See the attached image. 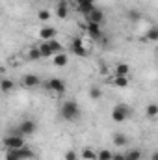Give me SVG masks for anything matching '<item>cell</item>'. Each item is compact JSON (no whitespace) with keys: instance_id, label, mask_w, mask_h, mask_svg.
<instances>
[{"instance_id":"8992f818","label":"cell","mask_w":158,"mask_h":160,"mask_svg":"<svg viewBox=\"0 0 158 160\" xmlns=\"http://www.w3.org/2000/svg\"><path fill=\"white\" fill-rule=\"evenodd\" d=\"M36 130H37V125H36V121L24 119L21 125H19V128H17V134H21L22 138H26V136H32V134H36Z\"/></svg>"},{"instance_id":"6da1fadb","label":"cell","mask_w":158,"mask_h":160,"mask_svg":"<svg viewBox=\"0 0 158 160\" xmlns=\"http://www.w3.org/2000/svg\"><path fill=\"white\" fill-rule=\"evenodd\" d=\"M60 116L63 118L65 121H77L80 118V106L77 101H73V99H69V101H65L62 106H60Z\"/></svg>"},{"instance_id":"52a82bcc","label":"cell","mask_w":158,"mask_h":160,"mask_svg":"<svg viewBox=\"0 0 158 160\" xmlns=\"http://www.w3.org/2000/svg\"><path fill=\"white\" fill-rule=\"evenodd\" d=\"M86 17V21H87V24H102L104 22V11L101 9V8H93L89 13H86L84 15Z\"/></svg>"},{"instance_id":"277c9868","label":"cell","mask_w":158,"mask_h":160,"mask_svg":"<svg viewBox=\"0 0 158 160\" xmlns=\"http://www.w3.org/2000/svg\"><path fill=\"white\" fill-rule=\"evenodd\" d=\"M4 147L7 149V151H13V149H21V147H24V138L21 136V134H7L6 138H4Z\"/></svg>"},{"instance_id":"f546056e","label":"cell","mask_w":158,"mask_h":160,"mask_svg":"<svg viewBox=\"0 0 158 160\" xmlns=\"http://www.w3.org/2000/svg\"><path fill=\"white\" fill-rule=\"evenodd\" d=\"M6 160H19V157H17L13 151H7V153H6Z\"/></svg>"},{"instance_id":"e0dca14e","label":"cell","mask_w":158,"mask_h":160,"mask_svg":"<svg viewBox=\"0 0 158 160\" xmlns=\"http://www.w3.org/2000/svg\"><path fill=\"white\" fill-rule=\"evenodd\" d=\"M116 75H117V77H128V75H130L128 63H125V62L117 63V65H116Z\"/></svg>"},{"instance_id":"9a60e30c","label":"cell","mask_w":158,"mask_h":160,"mask_svg":"<svg viewBox=\"0 0 158 160\" xmlns=\"http://www.w3.org/2000/svg\"><path fill=\"white\" fill-rule=\"evenodd\" d=\"M15 89V82L9 78H0V91L4 93V95H9L11 91Z\"/></svg>"},{"instance_id":"d4e9b609","label":"cell","mask_w":158,"mask_h":160,"mask_svg":"<svg viewBox=\"0 0 158 160\" xmlns=\"http://www.w3.org/2000/svg\"><path fill=\"white\" fill-rule=\"evenodd\" d=\"M82 158L84 160H95V155H97V151H93V149H89V147H86V149H82Z\"/></svg>"},{"instance_id":"3957f363","label":"cell","mask_w":158,"mask_h":160,"mask_svg":"<svg viewBox=\"0 0 158 160\" xmlns=\"http://www.w3.org/2000/svg\"><path fill=\"white\" fill-rule=\"evenodd\" d=\"M130 116H132V108L126 106V104H117L112 110V119L116 121V123H123V121L128 119Z\"/></svg>"},{"instance_id":"f1b7e54d","label":"cell","mask_w":158,"mask_h":160,"mask_svg":"<svg viewBox=\"0 0 158 160\" xmlns=\"http://www.w3.org/2000/svg\"><path fill=\"white\" fill-rule=\"evenodd\" d=\"M65 160H78V155L75 151H67L65 153Z\"/></svg>"},{"instance_id":"8fae6325","label":"cell","mask_w":158,"mask_h":160,"mask_svg":"<svg viewBox=\"0 0 158 160\" xmlns=\"http://www.w3.org/2000/svg\"><path fill=\"white\" fill-rule=\"evenodd\" d=\"M56 36H58V30H56L54 26H45V28H41L39 30V38L43 41L56 39Z\"/></svg>"},{"instance_id":"7c38bea8","label":"cell","mask_w":158,"mask_h":160,"mask_svg":"<svg viewBox=\"0 0 158 160\" xmlns=\"http://www.w3.org/2000/svg\"><path fill=\"white\" fill-rule=\"evenodd\" d=\"M56 17L60 19H67L69 17V2L67 0H60L56 6Z\"/></svg>"},{"instance_id":"30bf717a","label":"cell","mask_w":158,"mask_h":160,"mask_svg":"<svg viewBox=\"0 0 158 160\" xmlns=\"http://www.w3.org/2000/svg\"><path fill=\"white\" fill-rule=\"evenodd\" d=\"M39 84H41V78L37 77V75L28 73V75L22 77V86H24V88H30V89H32V88H37Z\"/></svg>"},{"instance_id":"cb8c5ba5","label":"cell","mask_w":158,"mask_h":160,"mask_svg":"<svg viewBox=\"0 0 158 160\" xmlns=\"http://www.w3.org/2000/svg\"><path fill=\"white\" fill-rule=\"evenodd\" d=\"M26 54H28V58H30V60H34V62H36V60H41V52H39V48H37V47H30Z\"/></svg>"},{"instance_id":"7402d4cb","label":"cell","mask_w":158,"mask_h":160,"mask_svg":"<svg viewBox=\"0 0 158 160\" xmlns=\"http://www.w3.org/2000/svg\"><path fill=\"white\" fill-rule=\"evenodd\" d=\"M128 84H130V80L128 77H114V86H117V88H128Z\"/></svg>"},{"instance_id":"9c48e42d","label":"cell","mask_w":158,"mask_h":160,"mask_svg":"<svg viewBox=\"0 0 158 160\" xmlns=\"http://www.w3.org/2000/svg\"><path fill=\"white\" fill-rule=\"evenodd\" d=\"M75 6L82 15H86L95 8V0H75Z\"/></svg>"},{"instance_id":"44dd1931","label":"cell","mask_w":158,"mask_h":160,"mask_svg":"<svg viewBox=\"0 0 158 160\" xmlns=\"http://www.w3.org/2000/svg\"><path fill=\"white\" fill-rule=\"evenodd\" d=\"M87 95H89V99L99 101V99L102 97V91H101V88H99V86H91V88H89V91H87Z\"/></svg>"},{"instance_id":"ba28073f","label":"cell","mask_w":158,"mask_h":160,"mask_svg":"<svg viewBox=\"0 0 158 160\" xmlns=\"http://www.w3.org/2000/svg\"><path fill=\"white\" fill-rule=\"evenodd\" d=\"M71 52H73L75 56H80V58H84V56H87V54H89L87 45L84 43L82 38H77V39L71 43Z\"/></svg>"},{"instance_id":"603a6c76","label":"cell","mask_w":158,"mask_h":160,"mask_svg":"<svg viewBox=\"0 0 158 160\" xmlns=\"http://www.w3.org/2000/svg\"><path fill=\"white\" fill-rule=\"evenodd\" d=\"M112 151H108V149H101V151H97V155H95V160H112Z\"/></svg>"},{"instance_id":"4fadbf2b","label":"cell","mask_w":158,"mask_h":160,"mask_svg":"<svg viewBox=\"0 0 158 160\" xmlns=\"http://www.w3.org/2000/svg\"><path fill=\"white\" fill-rule=\"evenodd\" d=\"M13 153L19 157V160H32L34 158V151L30 149V147H21V149H13Z\"/></svg>"},{"instance_id":"d6986e66","label":"cell","mask_w":158,"mask_h":160,"mask_svg":"<svg viewBox=\"0 0 158 160\" xmlns=\"http://www.w3.org/2000/svg\"><path fill=\"white\" fill-rule=\"evenodd\" d=\"M126 19H128L130 22H140V21H141V11H138V9H128V11H126Z\"/></svg>"},{"instance_id":"484cf974","label":"cell","mask_w":158,"mask_h":160,"mask_svg":"<svg viewBox=\"0 0 158 160\" xmlns=\"http://www.w3.org/2000/svg\"><path fill=\"white\" fill-rule=\"evenodd\" d=\"M145 38H147L149 41H153V43H155V41H158V28H156V26L149 28V30H147V34H145Z\"/></svg>"},{"instance_id":"83f0119b","label":"cell","mask_w":158,"mask_h":160,"mask_svg":"<svg viewBox=\"0 0 158 160\" xmlns=\"http://www.w3.org/2000/svg\"><path fill=\"white\" fill-rule=\"evenodd\" d=\"M37 19H39V21H43V22H45V21H48V19H50V11H47V9H41V11H37Z\"/></svg>"},{"instance_id":"4dcf8cb0","label":"cell","mask_w":158,"mask_h":160,"mask_svg":"<svg viewBox=\"0 0 158 160\" xmlns=\"http://www.w3.org/2000/svg\"><path fill=\"white\" fill-rule=\"evenodd\" d=\"M112 160H125V157H123V153H116V155H112Z\"/></svg>"},{"instance_id":"ffe728a7","label":"cell","mask_w":158,"mask_h":160,"mask_svg":"<svg viewBox=\"0 0 158 160\" xmlns=\"http://www.w3.org/2000/svg\"><path fill=\"white\" fill-rule=\"evenodd\" d=\"M114 143H116V145H119V147L126 145V143H128L126 134H123V132H116V134H114Z\"/></svg>"},{"instance_id":"2e32d148","label":"cell","mask_w":158,"mask_h":160,"mask_svg":"<svg viewBox=\"0 0 158 160\" xmlns=\"http://www.w3.org/2000/svg\"><path fill=\"white\" fill-rule=\"evenodd\" d=\"M52 62H54L56 67H65V65L69 63V56H67L65 52H60V54H54V56H52Z\"/></svg>"},{"instance_id":"1f68e13d","label":"cell","mask_w":158,"mask_h":160,"mask_svg":"<svg viewBox=\"0 0 158 160\" xmlns=\"http://www.w3.org/2000/svg\"><path fill=\"white\" fill-rule=\"evenodd\" d=\"M151 160H158V153H153V157H151Z\"/></svg>"},{"instance_id":"4316f807","label":"cell","mask_w":158,"mask_h":160,"mask_svg":"<svg viewBox=\"0 0 158 160\" xmlns=\"http://www.w3.org/2000/svg\"><path fill=\"white\" fill-rule=\"evenodd\" d=\"M147 116H149V118H156L158 116V104L156 102H151V104L147 106Z\"/></svg>"},{"instance_id":"5bb4252c","label":"cell","mask_w":158,"mask_h":160,"mask_svg":"<svg viewBox=\"0 0 158 160\" xmlns=\"http://www.w3.org/2000/svg\"><path fill=\"white\" fill-rule=\"evenodd\" d=\"M86 30H87V34H89L91 39H101L102 38L101 24H86Z\"/></svg>"},{"instance_id":"7a4b0ae2","label":"cell","mask_w":158,"mask_h":160,"mask_svg":"<svg viewBox=\"0 0 158 160\" xmlns=\"http://www.w3.org/2000/svg\"><path fill=\"white\" fill-rule=\"evenodd\" d=\"M37 48H39V52H41V58H52L54 54H60V52H63V45H62L58 39L43 41Z\"/></svg>"},{"instance_id":"5b68a950","label":"cell","mask_w":158,"mask_h":160,"mask_svg":"<svg viewBox=\"0 0 158 160\" xmlns=\"http://www.w3.org/2000/svg\"><path fill=\"white\" fill-rule=\"evenodd\" d=\"M47 89L50 91V93H54V95H63L65 93V89H67V86H65V82L62 78H50L47 80Z\"/></svg>"},{"instance_id":"ac0fdd59","label":"cell","mask_w":158,"mask_h":160,"mask_svg":"<svg viewBox=\"0 0 158 160\" xmlns=\"http://www.w3.org/2000/svg\"><path fill=\"white\" fill-rule=\"evenodd\" d=\"M123 157H125V160H141L143 153L140 149H130L128 153H123Z\"/></svg>"}]
</instances>
